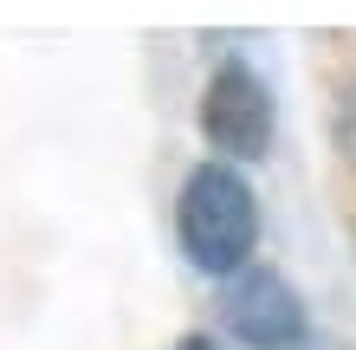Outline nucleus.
Segmentation results:
<instances>
[{
	"instance_id": "nucleus-1",
	"label": "nucleus",
	"mask_w": 356,
	"mask_h": 350,
	"mask_svg": "<svg viewBox=\"0 0 356 350\" xmlns=\"http://www.w3.org/2000/svg\"><path fill=\"white\" fill-rule=\"evenodd\" d=\"M175 240L195 273H220L234 279L253 266V246H259V195L253 182L227 162H201L188 169L181 195H175Z\"/></svg>"
},
{
	"instance_id": "nucleus-2",
	"label": "nucleus",
	"mask_w": 356,
	"mask_h": 350,
	"mask_svg": "<svg viewBox=\"0 0 356 350\" xmlns=\"http://www.w3.org/2000/svg\"><path fill=\"white\" fill-rule=\"evenodd\" d=\"M201 136L207 150L227 156V162H259L272 150V91L266 78L246 65V58H220L214 78L201 85Z\"/></svg>"
},
{
	"instance_id": "nucleus-3",
	"label": "nucleus",
	"mask_w": 356,
	"mask_h": 350,
	"mask_svg": "<svg viewBox=\"0 0 356 350\" xmlns=\"http://www.w3.org/2000/svg\"><path fill=\"white\" fill-rule=\"evenodd\" d=\"M220 324L234 331L246 350H298L311 318H305V299L279 266H246V273L227 279L220 292Z\"/></svg>"
},
{
	"instance_id": "nucleus-4",
	"label": "nucleus",
	"mask_w": 356,
	"mask_h": 350,
	"mask_svg": "<svg viewBox=\"0 0 356 350\" xmlns=\"http://www.w3.org/2000/svg\"><path fill=\"white\" fill-rule=\"evenodd\" d=\"M175 350H220V344H214V337H201V331H188V337H181Z\"/></svg>"
}]
</instances>
